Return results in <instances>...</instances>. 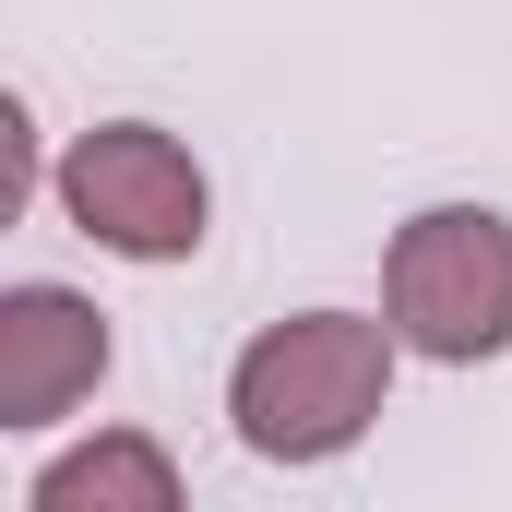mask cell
Here are the masks:
<instances>
[{
	"label": "cell",
	"mask_w": 512,
	"mask_h": 512,
	"mask_svg": "<svg viewBox=\"0 0 512 512\" xmlns=\"http://www.w3.org/2000/svg\"><path fill=\"white\" fill-rule=\"evenodd\" d=\"M108 382V310L72 286H12L0 298V429H60Z\"/></svg>",
	"instance_id": "cell-4"
},
{
	"label": "cell",
	"mask_w": 512,
	"mask_h": 512,
	"mask_svg": "<svg viewBox=\"0 0 512 512\" xmlns=\"http://www.w3.org/2000/svg\"><path fill=\"white\" fill-rule=\"evenodd\" d=\"M60 215H72L96 251H120V262H191L215 191H203V167H191L179 131L108 120V131H84V143L60 155Z\"/></svg>",
	"instance_id": "cell-3"
},
{
	"label": "cell",
	"mask_w": 512,
	"mask_h": 512,
	"mask_svg": "<svg viewBox=\"0 0 512 512\" xmlns=\"http://www.w3.org/2000/svg\"><path fill=\"white\" fill-rule=\"evenodd\" d=\"M382 393H393V322H370V310H298V322H274V334L239 346L227 417H239V441L262 465H334V453L370 441Z\"/></svg>",
	"instance_id": "cell-1"
},
{
	"label": "cell",
	"mask_w": 512,
	"mask_h": 512,
	"mask_svg": "<svg viewBox=\"0 0 512 512\" xmlns=\"http://www.w3.org/2000/svg\"><path fill=\"white\" fill-rule=\"evenodd\" d=\"M24 512H191V489H179L155 429H96L24 489Z\"/></svg>",
	"instance_id": "cell-5"
},
{
	"label": "cell",
	"mask_w": 512,
	"mask_h": 512,
	"mask_svg": "<svg viewBox=\"0 0 512 512\" xmlns=\"http://www.w3.org/2000/svg\"><path fill=\"white\" fill-rule=\"evenodd\" d=\"M382 322L405 358L477 370L512 346V215L489 203H429L382 251Z\"/></svg>",
	"instance_id": "cell-2"
}]
</instances>
